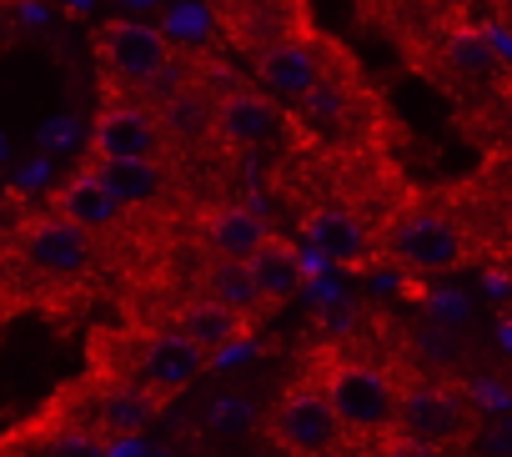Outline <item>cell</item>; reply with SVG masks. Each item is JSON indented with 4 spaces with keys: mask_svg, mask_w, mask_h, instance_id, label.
<instances>
[{
    "mask_svg": "<svg viewBox=\"0 0 512 457\" xmlns=\"http://www.w3.org/2000/svg\"><path fill=\"white\" fill-rule=\"evenodd\" d=\"M186 232H191V247L201 257L246 262L272 237V226L241 201H196V206H186Z\"/></svg>",
    "mask_w": 512,
    "mask_h": 457,
    "instance_id": "30bf717a",
    "label": "cell"
},
{
    "mask_svg": "<svg viewBox=\"0 0 512 457\" xmlns=\"http://www.w3.org/2000/svg\"><path fill=\"white\" fill-rule=\"evenodd\" d=\"M0 457H111V442L66 422L61 412L41 402L26 422L0 432Z\"/></svg>",
    "mask_w": 512,
    "mask_h": 457,
    "instance_id": "5bb4252c",
    "label": "cell"
},
{
    "mask_svg": "<svg viewBox=\"0 0 512 457\" xmlns=\"http://www.w3.org/2000/svg\"><path fill=\"white\" fill-rule=\"evenodd\" d=\"M387 372H392V427L457 457L472 437L467 397L447 377H432L412 362H387Z\"/></svg>",
    "mask_w": 512,
    "mask_h": 457,
    "instance_id": "52a82bcc",
    "label": "cell"
},
{
    "mask_svg": "<svg viewBox=\"0 0 512 457\" xmlns=\"http://www.w3.org/2000/svg\"><path fill=\"white\" fill-rule=\"evenodd\" d=\"M307 377L322 387V397L332 402V412L342 417L347 437H372L382 427H392V372L387 362L322 342L307 352Z\"/></svg>",
    "mask_w": 512,
    "mask_h": 457,
    "instance_id": "5b68a950",
    "label": "cell"
},
{
    "mask_svg": "<svg viewBox=\"0 0 512 457\" xmlns=\"http://www.w3.org/2000/svg\"><path fill=\"white\" fill-rule=\"evenodd\" d=\"M241 267H246V277H251V292H256V307H262V317H272L277 307H287V302L302 292V282H307V257H302L287 237H267Z\"/></svg>",
    "mask_w": 512,
    "mask_h": 457,
    "instance_id": "e0dca14e",
    "label": "cell"
},
{
    "mask_svg": "<svg viewBox=\"0 0 512 457\" xmlns=\"http://www.w3.org/2000/svg\"><path fill=\"white\" fill-rule=\"evenodd\" d=\"M377 457H452V452H442V447H432V442H422V437H407V432H397V427H382V432H372V437H362Z\"/></svg>",
    "mask_w": 512,
    "mask_h": 457,
    "instance_id": "ffe728a7",
    "label": "cell"
},
{
    "mask_svg": "<svg viewBox=\"0 0 512 457\" xmlns=\"http://www.w3.org/2000/svg\"><path fill=\"white\" fill-rule=\"evenodd\" d=\"M287 121L302 126V136H312L317 146H347V151H382V116L377 101L367 91V81L357 76V61H347L337 46L322 66V76L287 101Z\"/></svg>",
    "mask_w": 512,
    "mask_h": 457,
    "instance_id": "277c9868",
    "label": "cell"
},
{
    "mask_svg": "<svg viewBox=\"0 0 512 457\" xmlns=\"http://www.w3.org/2000/svg\"><path fill=\"white\" fill-rule=\"evenodd\" d=\"M161 131L146 101L131 96H106L96 126H91V156L101 161H121V156H161Z\"/></svg>",
    "mask_w": 512,
    "mask_h": 457,
    "instance_id": "9a60e30c",
    "label": "cell"
},
{
    "mask_svg": "<svg viewBox=\"0 0 512 457\" xmlns=\"http://www.w3.org/2000/svg\"><path fill=\"white\" fill-rule=\"evenodd\" d=\"M211 16L221 26V36L246 51V61L256 51H267L272 41H287L297 31H312L302 0H211Z\"/></svg>",
    "mask_w": 512,
    "mask_h": 457,
    "instance_id": "8fae6325",
    "label": "cell"
},
{
    "mask_svg": "<svg viewBox=\"0 0 512 457\" xmlns=\"http://www.w3.org/2000/svg\"><path fill=\"white\" fill-rule=\"evenodd\" d=\"M332 56V41L312 31H297L287 41H272L267 51L251 56V76H256V91H267L272 101H297L327 66Z\"/></svg>",
    "mask_w": 512,
    "mask_h": 457,
    "instance_id": "4fadbf2b",
    "label": "cell"
},
{
    "mask_svg": "<svg viewBox=\"0 0 512 457\" xmlns=\"http://www.w3.org/2000/svg\"><path fill=\"white\" fill-rule=\"evenodd\" d=\"M101 71L111 96L156 101L176 81V56L166 31H156L151 21H111L101 31Z\"/></svg>",
    "mask_w": 512,
    "mask_h": 457,
    "instance_id": "ba28073f",
    "label": "cell"
},
{
    "mask_svg": "<svg viewBox=\"0 0 512 457\" xmlns=\"http://www.w3.org/2000/svg\"><path fill=\"white\" fill-rule=\"evenodd\" d=\"M267 432H272V442L287 457H337L352 442L342 417L332 412V402L322 397V387L307 372L282 387V397H277V407L267 417Z\"/></svg>",
    "mask_w": 512,
    "mask_h": 457,
    "instance_id": "9c48e42d",
    "label": "cell"
},
{
    "mask_svg": "<svg viewBox=\"0 0 512 457\" xmlns=\"http://www.w3.org/2000/svg\"><path fill=\"white\" fill-rule=\"evenodd\" d=\"M166 402H171V397L146 392V387L121 382V377H106V372H91V367H86L81 377L61 382V387L46 397L51 412H61L66 422H76V427H86V432H96V437H106V442H121V437L146 432V427L166 412Z\"/></svg>",
    "mask_w": 512,
    "mask_h": 457,
    "instance_id": "8992f818",
    "label": "cell"
},
{
    "mask_svg": "<svg viewBox=\"0 0 512 457\" xmlns=\"http://www.w3.org/2000/svg\"><path fill=\"white\" fill-rule=\"evenodd\" d=\"M56 216H66V221H76V226H86V232H96V237H106L111 226L121 221V201H116V191L101 181V171H96V161L86 156L71 176H61L56 181V191H51V201H46Z\"/></svg>",
    "mask_w": 512,
    "mask_h": 457,
    "instance_id": "2e32d148",
    "label": "cell"
},
{
    "mask_svg": "<svg viewBox=\"0 0 512 457\" xmlns=\"http://www.w3.org/2000/svg\"><path fill=\"white\" fill-rule=\"evenodd\" d=\"M86 367L91 372H106V377H121V382H136L146 392L176 397L206 367V352L191 347L186 337L166 332V327L121 317V322L91 327V337H86Z\"/></svg>",
    "mask_w": 512,
    "mask_h": 457,
    "instance_id": "3957f363",
    "label": "cell"
},
{
    "mask_svg": "<svg viewBox=\"0 0 512 457\" xmlns=\"http://www.w3.org/2000/svg\"><path fill=\"white\" fill-rule=\"evenodd\" d=\"M0 262L11 272L21 312H71L101 277V237L46 211H26L0 232Z\"/></svg>",
    "mask_w": 512,
    "mask_h": 457,
    "instance_id": "6da1fadb",
    "label": "cell"
},
{
    "mask_svg": "<svg viewBox=\"0 0 512 457\" xmlns=\"http://www.w3.org/2000/svg\"><path fill=\"white\" fill-rule=\"evenodd\" d=\"M211 131L226 151H256L287 131V111L256 86H221L211 106Z\"/></svg>",
    "mask_w": 512,
    "mask_h": 457,
    "instance_id": "7c38bea8",
    "label": "cell"
},
{
    "mask_svg": "<svg viewBox=\"0 0 512 457\" xmlns=\"http://www.w3.org/2000/svg\"><path fill=\"white\" fill-rule=\"evenodd\" d=\"M377 262H392L412 277H447L472 262V237L447 196L402 186L377 226Z\"/></svg>",
    "mask_w": 512,
    "mask_h": 457,
    "instance_id": "7a4b0ae2",
    "label": "cell"
},
{
    "mask_svg": "<svg viewBox=\"0 0 512 457\" xmlns=\"http://www.w3.org/2000/svg\"><path fill=\"white\" fill-rule=\"evenodd\" d=\"M131 6H146V0H131Z\"/></svg>",
    "mask_w": 512,
    "mask_h": 457,
    "instance_id": "44dd1931",
    "label": "cell"
},
{
    "mask_svg": "<svg viewBox=\"0 0 512 457\" xmlns=\"http://www.w3.org/2000/svg\"><path fill=\"white\" fill-rule=\"evenodd\" d=\"M101 181L116 191V201L131 211V206H166L171 201V171L161 156H121V161H101L91 156Z\"/></svg>",
    "mask_w": 512,
    "mask_h": 457,
    "instance_id": "ac0fdd59",
    "label": "cell"
},
{
    "mask_svg": "<svg viewBox=\"0 0 512 457\" xmlns=\"http://www.w3.org/2000/svg\"><path fill=\"white\" fill-rule=\"evenodd\" d=\"M196 287H201L211 302L231 307V312H236L246 327L262 322V307H256V292H251V277H246V267H241V262L201 257V277H196Z\"/></svg>",
    "mask_w": 512,
    "mask_h": 457,
    "instance_id": "d6986e66",
    "label": "cell"
}]
</instances>
